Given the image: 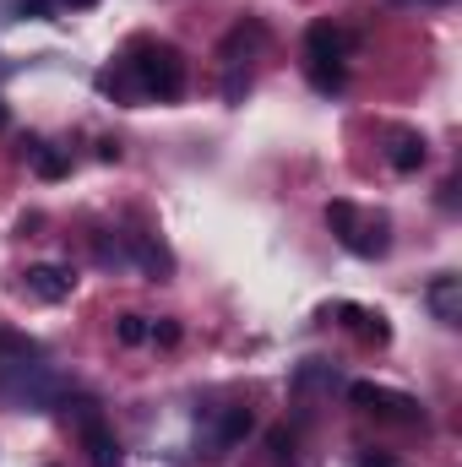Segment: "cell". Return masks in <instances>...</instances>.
<instances>
[{
  "mask_svg": "<svg viewBox=\"0 0 462 467\" xmlns=\"http://www.w3.org/2000/svg\"><path fill=\"white\" fill-rule=\"evenodd\" d=\"M131 71L142 82V99H158V104H174L185 93V55L174 44H158V38H136L131 44Z\"/></svg>",
  "mask_w": 462,
  "mask_h": 467,
  "instance_id": "cell-1",
  "label": "cell"
},
{
  "mask_svg": "<svg viewBox=\"0 0 462 467\" xmlns=\"http://www.w3.org/2000/svg\"><path fill=\"white\" fill-rule=\"evenodd\" d=\"M327 229L338 234V244H343L348 255H386V218L381 213H364V207H353V202H327Z\"/></svg>",
  "mask_w": 462,
  "mask_h": 467,
  "instance_id": "cell-2",
  "label": "cell"
},
{
  "mask_svg": "<svg viewBox=\"0 0 462 467\" xmlns=\"http://www.w3.org/2000/svg\"><path fill=\"white\" fill-rule=\"evenodd\" d=\"M343 55H348V38L338 22H310L305 27V71L321 93H338L343 88Z\"/></svg>",
  "mask_w": 462,
  "mask_h": 467,
  "instance_id": "cell-3",
  "label": "cell"
},
{
  "mask_svg": "<svg viewBox=\"0 0 462 467\" xmlns=\"http://www.w3.org/2000/svg\"><path fill=\"white\" fill-rule=\"evenodd\" d=\"M348 402L370 419H392V424H419V402L408 391H392V386H375V380H353L348 386Z\"/></svg>",
  "mask_w": 462,
  "mask_h": 467,
  "instance_id": "cell-4",
  "label": "cell"
},
{
  "mask_svg": "<svg viewBox=\"0 0 462 467\" xmlns=\"http://www.w3.org/2000/svg\"><path fill=\"white\" fill-rule=\"evenodd\" d=\"M22 294L38 299V305H60V299L77 294V272L71 266H55V261H38V266L22 272Z\"/></svg>",
  "mask_w": 462,
  "mask_h": 467,
  "instance_id": "cell-5",
  "label": "cell"
},
{
  "mask_svg": "<svg viewBox=\"0 0 462 467\" xmlns=\"http://www.w3.org/2000/svg\"><path fill=\"white\" fill-rule=\"evenodd\" d=\"M77 435H82V451H88V462H93V467H125V451H120L115 430H110L104 419L77 424Z\"/></svg>",
  "mask_w": 462,
  "mask_h": 467,
  "instance_id": "cell-6",
  "label": "cell"
},
{
  "mask_svg": "<svg viewBox=\"0 0 462 467\" xmlns=\"http://www.w3.org/2000/svg\"><path fill=\"white\" fill-rule=\"evenodd\" d=\"M425 158H430V141H425L419 130H386V163H392L397 174H419Z\"/></svg>",
  "mask_w": 462,
  "mask_h": 467,
  "instance_id": "cell-7",
  "label": "cell"
},
{
  "mask_svg": "<svg viewBox=\"0 0 462 467\" xmlns=\"http://www.w3.org/2000/svg\"><path fill=\"white\" fill-rule=\"evenodd\" d=\"M425 305L436 310V321H441V327H457V321H462V277H457V272H441V277H430V288H425Z\"/></svg>",
  "mask_w": 462,
  "mask_h": 467,
  "instance_id": "cell-8",
  "label": "cell"
},
{
  "mask_svg": "<svg viewBox=\"0 0 462 467\" xmlns=\"http://www.w3.org/2000/svg\"><path fill=\"white\" fill-rule=\"evenodd\" d=\"M338 316L348 321V332H353L359 343H375V348H381V343H392V327H386V316H381V310H364V305H343Z\"/></svg>",
  "mask_w": 462,
  "mask_h": 467,
  "instance_id": "cell-9",
  "label": "cell"
},
{
  "mask_svg": "<svg viewBox=\"0 0 462 467\" xmlns=\"http://www.w3.org/2000/svg\"><path fill=\"white\" fill-rule=\"evenodd\" d=\"M22 152H27V163H33V174H38V180H66V174H71V158H66L60 147L38 141V136H33V141H22Z\"/></svg>",
  "mask_w": 462,
  "mask_h": 467,
  "instance_id": "cell-10",
  "label": "cell"
},
{
  "mask_svg": "<svg viewBox=\"0 0 462 467\" xmlns=\"http://www.w3.org/2000/svg\"><path fill=\"white\" fill-rule=\"evenodd\" d=\"M99 88H104V93H115L120 104H136V99H142V82H136L131 60H120V66H104V71H99Z\"/></svg>",
  "mask_w": 462,
  "mask_h": 467,
  "instance_id": "cell-11",
  "label": "cell"
},
{
  "mask_svg": "<svg viewBox=\"0 0 462 467\" xmlns=\"http://www.w3.org/2000/svg\"><path fill=\"white\" fill-rule=\"evenodd\" d=\"M33 358H44V348H38L33 337H22V332H0V369H5V364H33Z\"/></svg>",
  "mask_w": 462,
  "mask_h": 467,
  "instance_id": "cell-12",
  "label": "cell"
},
{
  "mask_svg": "<svg viewBox=\"0 0 462 467\" xmlns=\"http://www.w3.org/2000/svg\"><path fill=\"white\" fill-rule=\"evenodd\" d=\"M245 435H250V408H224L213 446H234V441H245Z\"/></svg>",
  "mask_w": 462,
  "mask_h": 467,
  "instance_id": "cell-13",
  "label": "cell"
},
{
  "mask_svg": "<svg viewBox=\"0 0 462 467\" xmlns=\"http://www.w3.org/2000/svg\"><path fill=\"white\" fill-rule=\"evenodd\" d=\"M147 327H152V321L131 310V316H120V321H115V337L125 343V348H136V343H147Z\"/></svg>",
  "mask_w": 462,
  "mask_h": 467,
  "instance_id": "cell-14",
  "label": "cell"
},
{
  "mask_svg": "<svg viewBox=\"0 0 462 467\" xmlns=\"http://www.w3.org/2000/svg\"><path fill=\"white\" fill-rule=\"evenodd\" d=\"M147 343H163V348H174V343H180V327H174V321H152V327H147Z\"/></svg>",
  "mask_w": 462,
  "mask_h": 467,
  "instance_id": "cell-15",
  "label": "cell"
},
{
  "mask_svg": "<svg viewBox=\"0 0 462 467\" xmlns=\"http://www.w3.org/2000/svg\"><path fill=\"white\" fill-rule=\"evenodd\" d=\"M359 467H397V462H392L386 451H364V457H359Z\"/></svg>",
  "mask_w": 462,
  "mask_h": 467,
  "instance_id": "cell-16",
  "label": "cell"
},
{
  "mask_svg": "<svg viewBox=\"0 0 462 467\" xmlns=\"http://www.w3.org/2000/svg\"><path fill=\"white\" fill-rule=\"evenodd\" d=\"M99 158H104V163H120V141H110V136H104V141H99Z\"/></svg>",
  "mask_w": 462,
  "mask_h": 467,
  "instance_id": "cell-17",
  "label": "cell"
},
{
  "mask_svg": "<svg viewBox=\"0 0 462 467\" xmlns=\"http://www.w3.org/2000/svg\"><path fill=\"white\" fill-rule=\"evenodd\" d=\"M55 5H60V11H93L99 0H55Z\"/></svg>",
  "mask_w": 462,
  "mask_h": 467,
  "instance_id": "cell-18",
  "label": "cell"
},
{
  "mask_svg": "<svg viewBox=\"0 0 462 467\" xmlns=\"http://www.w3.org/2000/svg\"><path fill=\"white\" fill-rule=\"evenodd\" d=\"M5 125H11V109H5V104H0V130H5Z\"/></svg>",
  "mask_w": 462,
  "mask_h": 467,
  "instance_id": "cell-19",
  "label": "cell"
}]
</instances>
